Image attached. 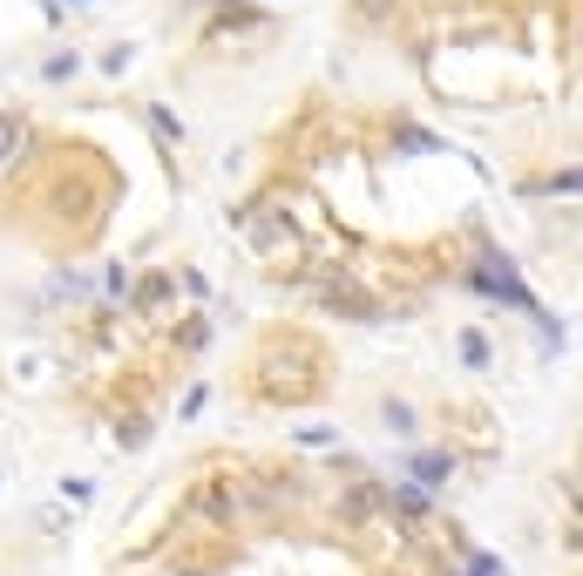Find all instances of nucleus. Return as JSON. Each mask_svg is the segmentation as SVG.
Segmentation results:
<instances>
[{
    "label": "nucleus",
    "instance_id": "nucleus-1",
    "mask_svg": "<svg viewBox=\"0 0 583 576\" xmlns=\"http://www.w3.org/2000/svg\"><path fill=\"white\" fill-rule=\"evenodd\" d=\"M7 143H14V122H7V116H0V150H7Z\"/></svg>",
    "mask_w": 583,
    "mask_h": 576
}]
</instances>
